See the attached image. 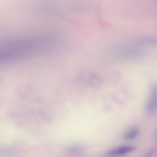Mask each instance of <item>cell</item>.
I'll return each mask as SVG.
<instances>
[{"label":"cell","instance_id":"obj_4","mask_svg":"<svg viewBox=\"0 0 157 157\" xmlns=\"http://www.w3.org/2000/svg\"><path fill=\"white\" fill-rule=\"evenodd\" d=\"M82 149V147L81 146H74L69 148L68 150L70 152L75 153L80 152Z\"/></svg>","mask_w":157,"mask_h":157},{"label":"cell","instance_id":"obj_3","mask_svg":"<svg viewBox=\"0 0 157 157\" xmlns=\"http://www.w3.org/2000/svg\"><path fill=\"white\" fill-rule=\"evenodd\" d=\"M138 129L134 128L125 133L123 137L125 140H131L136 137L138 135Z\"/></svg>","mask_w":157,"mask_h":157},{"label":"cell","instance_id":"obj_2","mask_svg":"<svg viewBox=\"0 0 157 157\" xmlns=\"http://www.w3.org/2000/svg\"><path fill=\"white\" fill-rule=\"evenodd\" d=\"M136 149V147L133 146L121 147L110 150L108 152V154L112 156L122 155L132 152Z\"/></svg>","mask_w":157,"mask_h":157},{"label":"cell","instance_id":"obj_1","mask_svg":"<svg viewBox=\"0 0 157 157\" xmlns=\"http://www.w3.org/2000/svg\"><path fill=\"white\" fill-rule=\"evenodd\" d=\"M157 94L156 88L152 89L150 100L147 106V111L149 114H152L155 111L156 106Z\"/></svg>","mask_w":157,"mask_h":157}]
</instances>
